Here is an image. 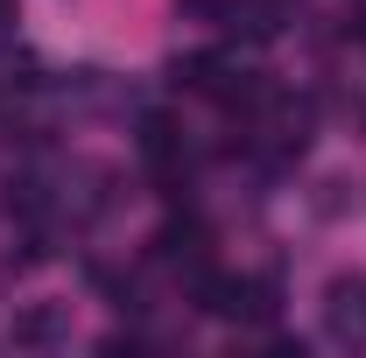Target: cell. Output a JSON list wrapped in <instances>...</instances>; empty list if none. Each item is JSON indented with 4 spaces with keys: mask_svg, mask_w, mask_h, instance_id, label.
I'll list each match as a JSON object with an SVG mask.
<instances>
[{
    "mask_svg": "<svg viewBox=\"0 0 366 358\" xmlns=\"http://www.w3.org/2000/svg\"><path fill=\"white\" fill-rule=\"evenodd\" d=\"M331 323H338V330L366 323V281H338V288H331Z\"/></svg>",
    "mask_w": 366,
    "mask_h": 358,
    "instance_id": "1",
    "label": "cell"
},
{
    "mask_svg": "<svg viewBox=\"0 0 366 358\" xmlns=\"http://www.w3.org/2000/svg\"><path fill=\"white\" fill-rule=\"evenodd\" d=\"M49 330H56V316L36 310V316H21V330H14V337H29V344H36V337H49Z\"/></svg>",
    "mask_w": 366,
    "mask_h": 358,
    "instance_id": "2",
    "label": "cell"
}]
</instances>
